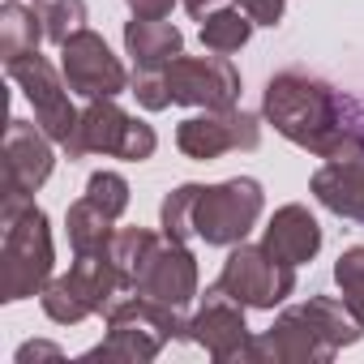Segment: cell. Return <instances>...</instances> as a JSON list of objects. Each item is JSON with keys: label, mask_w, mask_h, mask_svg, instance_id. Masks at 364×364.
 Masks as SVG:
<instances>
[{"label": "cell", "mask_w": 364, "mask_h": 364, "mask_svg": "<svg viewBox=\"0 0 364 364\" xmlns=\"http://www.w3.org/2000/svg\"><path fill=\"white\" fill-rule=\"evenodd\" d=\"M86 198H90L95 206H103L112 219H120V215L129 210V180H124L120 171H95V176L86 180Z\"/></svg>", "instance_id": "obj_25"}, {"label": "cell", "mask_w": 364, "mask_h": 364, "mask_svg": "<svg viewBox=\"0 0 364 364\" xmlns=\"http://www.w3.org/2000/svg\"><path fill=\"white\" fill-rule=\"evenodd\" d=\"M232 5V0H185V9L198 18V22H206L210 14H219V9H228Z\"/></svg>", "instance_id": "obj_30"}, {"label": "cell", "mask_w": 364, "mask_h": 364, "mask_svg": "<svg viewBox=\"0 0 364 364\" xmlns=\"http://www.w3.org/2000/svg\"><path fill=\"white\" fill-rule=\"evenodd\" d=\"M219 287L228 296H236L245 309H274L296 291V266L279 262L266 245H232L223 270H219Z\"/></svg>", "instance_id": "obj_9"}, {"label": "cell", "mask_w": 364, "mask_h": 364, "mask_svg": "<svg viewBox=\"0 0 364 364\" xmlns=\"http://www.w3.org/2000/svg\"><path fill=\"white\" fill-rule=\"evenodd\" d=\"M262 141V124L253 112L245 107H223V112H202V116H189L180 120L176 129V146L185 159H198V163H210L219 154H232V150H257Z\"/></svg>", "instance_id": "obj_15"}, {"label": "cell", "mask_w": 364, "mask_h": 364, "mask_svg": "<svg viewBox=\"0 0 364 364\" xmlns=\"http://www.w3.org/2000/svg\"><path fill=\"white\" fill-rule=\"evenodd\" d=\"M279 262H287V266H304V262H313L317 257V249H321V228H317V219L309 215V206H283V210H274V219L266 223V240H262Z\"/></svg>", "instance_id": "obj_17"}, {"label": "cell", "mask_w": 364, "mask_h": 364, "mask_svg": "<svg viewBox=\"0 0 364 364\" xmlns=\"http://www.w3.org/2000/svg\"><path fill=\"white\" fill-rule=\"evenodd\" d=\"M43 39H48V31H43L39 9L22 5V0H5V9H0V56H5V65L39 52Z\"/></svg>", "instance_id": "obj_20"}, {"label": "cell", "mask_w": 364, "mask_h": 364, "mask_svg": "<svg viewBox=\"0 0 364 364\" xmlns=\"http://www.w3.org/2000/svg\"><path fill=\"white\" fill-rule=\"evenodd\" d=\"M249 35H253V22H249V14L236 5H228V9H219V14H210L206 22H202V48L206 52H219V56H232V52H240L245 43H249Z\"/></svg>", "instance_id": "obj_22"}, {"label": "cell", "mask_w": 364, "mask_h": 364, "mask_svg": "<svg viewBox=\"0 0 364 364\" xmlns=\"http://www.w3.org/2000/svg\"><path fill=\"white\" fill-rule=\"evenodd\" d=\"M56 167L52 137L39 124L9 120L5 129V193H0V228H9L35 206V189L48 185V176Z\"/></svg>", "instance_id": "obj_7"}, {"label": "cell", "mask_w": 364, "mask_h": 364, "mask_svg": "<svg viewBox=\"0 0 364 364\" xmlns=\"http://www.w3.org/2000/svg\"><path fill=\"white\" fill-rule=\"evenodd\" d=\"M112 223H116V219L82 193V198L69 206V215H65L73 257H86V253H107V245H112V236H116V228H112Z\"/></svg>", "instance_id": "obj_19"}, {"label": "cell", "mask_w": 364, "mask_h": 364, "mask_svg": "<svg viewBox=\"0 0 364 364\" xmlns=\"http://www.w3.org/2000/svg\"><path fill=\"white\" fill-rule=\"evenodd\" d=\"M56 249H52V228L39 206H31L22 219L5 228V249H0V300L14 304L26 296H39L52 283Z\"/></svg>", "instance_id": "obj_5"}, {"label": "cell", "mask_w": 364, "mask_h": 364, "mask_svg": "<svg viewBox=\"0 0 364 364\" xmlns=\"http://www.w3.org/2000/svg\"><path fill=\"white\" fill-rule=\"evenodd\" d=\"M262 112L266 120L300 150L326 159L351 129H355V107L334 90L326 86L321 77H309V73H274L266 82V95H262Z\"/></svg>", "instance_id": "obj_2"}, {"label": "cell", "mask_w": 364, "mask_h": 364, "mask_svg": "<svg viewBox=\"0 0 364 364\" xmlns=\"http://www.w3.org/2000/svg\"><path fill=\"white\" fill-rule=\"evenodd\" d=\"M124 5L133 9V18H167L176 0H124Z\"/></svg>", "instance_id": "obj_28"}, {"label": "cell", "mask_w": 364, "mask_h": 364, "mask_svg": "<svg viewBox=\"0 0 364 364\" xmlns=\"http://www.w3.org/2000/svg\"><path fill=\"white\" fill-rule=\"evenodd\" d=\"M133 291L146 296V300H159L167 309L185 313L193 304V296H198V257L185 249V240H167L163 236L150 249V257H146Z\"/></svg>", "instance_id": "obj_16"}, {"label": "cell", "mask_w": 364, "mask_h": 364, "mask_svg": "<svg viewBox=\"0 0 364 364\" xmlns=\"http://www.w3.org/2000/svg\"><path fill=\"white\" fill-rule=\"evenodd\" d=\"M35 9H39L43 31L56 48L86 26V0H35Z\"/></svg>", "instance_id": "obj_23"}, {"label": "cell", "mask_w": 364, "mask_h": 364, "mask_svg": "<svg viewBox=\"0 0 364 364\" xmlns=\"http://www.w3.org/2000/svg\"><path fill=\"white\" fill-rule=\"evenodd\" d=\"M266 210V193L253 176H232L223 185H180L163 198L159 223L167 240H206L215 249L240 245Z\"/></svg>", "instance_id": "obj_1"}, {"label": "cell", "mask_w": 364, "mask_h": 364, "mask_svg": "<svg viewBox=\"0 0 364 364\" xmlns=\"http://www.w3.org/2000/svg\"><path fill=\"white\" fill-rule=\"evenodd\" d=\"M124 52L137 69H163L185 52V35L163 18H133L124 22Z\"/></svg>", "instance_id": "obj_18"}, {"label": "cell", "mask_w": 364, "mask_h": 364, "mask_svg": "<svg viewBox=\"0 0 364 364\" xmlns=\"http://www.w3.org/2000/svg\"><path fill=\"white\" fill-rule=\"evenodd\" d=\"M154 245H159V236H154L150 228H120V232L112 236V245H107V262L116 266L124 291H133V283H137V274H141V266H146V257H150Z\"/></svg>", "instance_id": "obj_21"}, {"label": "cell", "mask_w": 364, "mask_h": 364, "mask_svg": "<svg viewBox=\"0 0 364 364\" xmlns=\"http://www.w3.org/2000/svg\"><path fill=\"white\" fill-rule=\"evenodd\" d=\"M364 326L347 309V300L334 296H309L304 304L274 317L266 334L249 343V360L257 364H326L343 347L360 343Z\"/></svg>", "instance_id": "obj_3"}, {"label": "cell", "mask_w": 364, "mask_h": 364, "mask_svg": "<svg viewBox=\"0 0 364 364\" xmlns=\"http://www.w3.org/2000/svg\"><path fill=\"white\" fill-rule=\"evenodd\" d=\"M60 73H65L69 90L82 95V99H116L133 86L124 65L103 43V35H95L86 26L60 43Z\"/></svg>", "instance_id": "obj_13"}, {"label": "cell", "mask_w": 364, "mask_h": 364, "mask_svg": "<svg viewBox=\"0 0 364 364\" xmlns=\"http://www.w3.org/2000/svg\"><path fill=\"white\" fill-rule=\"evenodd\" d=\"M167 95L180 107H202V112H223L236 107L240 99V73L228 56H185L180 52L167 65Z\"/></svg>", "instance_id": "obj_12"}, {"label": "cell", "mask_w": 364, "mask_h": 364, "mask_svg": "<svg viewBox=\"0 0 364 364\" xmlns=\"http://www.w3.org/2000/svg\"><path fill=\"white\" fill-rule=\"evenodd\" d=\"M334 283H338L347 309H351V313L360 317V326H364V245L338 253V262H334Z\"/></svg>", "instance_id": "obj_24"}, {"label": "cell", "mask_w": 364, "mask_h": 364, "mask_svg": "<svg viewBox=\"0 0 364 364\" xmlns=\"http://www.w3.org/2000/svg\"><path fill=\"white\" fill-rule=\"evenodd\" d=\"M43 355H48V360H60L65 351H60L56 343H26V347L18 351V364H31V360H43Z\"/></svg>", "instance_id": "obj_29"}, {"label": "cell", "mask_w": 364, "mask_h": 364, "mask_svg": "<svg viewBox=\"0 0 364 364\" xmlns=\"http://www.w3.org/2000/svg\"><path fill=\"white\" fill-rule=\"evenodd\" d=\"M309 193L338 219L364 228V120L326 154V163L313 171Z\"/></svg>", "instance_id": "obj_11"}, {"label": "cell", "mask_w": 364, "mask_h": 364, "mask_svg": "<svg viewBox=\"0 0 364 364\" xmlns=\"http://www.w3.org/2000/svg\"><path fill=\"white\" fill-rule=\"evenodd\" d=\"M185 338L198 343V347H206V355L219 360V364L249 360L253 334H249V321H245V304H240L236 296H228V291L215 283V287L206 291L202 309L185 321Z\"/></svg>", "instance_id": "obj_14"}, {"label": "cell", "mask_w": 364, "mask_h": 364, "mask_svg": "<svg viewBox=\"0 0 364 364\" xmlns=\"http://www.w3.org/2000/svg\"><path fill=\"white\" fill-rule=\"evenodd\" d=\"M171 338H185V317L180 309H167L146 296L116 300L107 309V338L90 347L82 360H120V364H146L154 360Z\"/></svg>", "instance_id": "obj_4"}, {"label": "cell", "mask_w": 364, "mask_h": 364, "mask_svg": "<svg viewBox=\"0 0 364 364\" xmlns=\"http://www.w3.org/2000/svg\"><path fill=\"white\" fill-rule=\"evenodd\" d=\"M9 69V77L22 86V95L31 99V107H35V120H39V129L69 154V159H77V129H82V112L73 107V90H69V82H65V73L52 65V60H43L39 52H31V56H18V60H9L5 65Z\"/></svg>", "instance_id": "obj_6"}, {"label": "cell", "mask_w": 364, "mask_h": 364, "mask_svg": "<svg viewBox=\"0 0 364 364\" xmlns=\"http://www.w3.org/2000/svg\"><path fill=\"white\" fill-rule=\"evenodd\" d=\"M129 95H137V103H141L146 112L171 107V95H167V65H163V69H137Z\"/></svg>", "instance_id": "obj_26"}, {"label": "cell", "mask_w": 364, "mask_h": 364, "mask_svg": "<svg viewBox=\"0 0 364 364\" xmlns=\"http://www.w3.org/2000/svg\"><path fill=\"white\" fill-rule=\"evenodd\" d=\"M116 291H124V283H120L116 266L107 262V253H86V257H77V262L69 266V274L52 279V283L39 291V300H43V313H48L52 321L77 326V321H86V317H95V313H107V309L116 304V300H112Z\"/></svg>", "instance_id": "obj_8"}, {"label": "cell", "mask_w": 364, "mask_h": 364, "mask_svg": "<svg viewBox=\"0 0 364 364\" xmlns=\"http://www.w3.org/2000/svg\"><path fill=\"white\" fill-rule=\"evenodd\" d=\"M159 137L146 120L129 116L124 107H116V99H90L82 112V129H77V159L86 154H112L124 163H146L154 154Z\"/></svg>", "instance_id": "obj_10"}, {"label": "cell", "mask_w": 364, "mask_h": 364, "mask_svg": "<svg viewBox=\"0 0 364 364\" xmlns=\"http://www.w3.org/2000/svg\"><path fill=\"white\" fill-rule=\"evenodd\" d=\"M236 5L249 14L253 26H279L287 14V0H236Z\"/></svg>", "instance_id": "obj_27"}]
</instances>
